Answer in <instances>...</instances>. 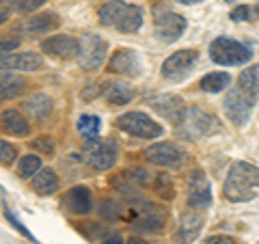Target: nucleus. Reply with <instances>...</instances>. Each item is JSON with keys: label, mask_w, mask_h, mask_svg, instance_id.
Here are the masks:
<instances>
[{"label": "nucleus", "mask_w": 259, "mask_h": 244, "mask_svg": "<svg viewBox=\"0 0 259 244\" xmlns=\"http://www.w3.org/2000/svg\"><path fill=\"white\" fill-rule=\"evenodd\" d=\"M257 188H259V169L255 165H248V162H233L223 186L225 197L233 203L250 201L257 197Z\"/></svg>", "instance_id": "1"}, {"label": "nucleus", "mask_w": 259, "mask_h": 244, "mask_svg": "<svg viewBox=\"0 0 259 244\" xmlns=\"http://www.w3.org/2000/svg\"><path fill=\"white\" fill-rule=\"evenodd\" d=\"M97 18L104 26L117 28L121 32H136L143 26V11L136 5H127L123 0H108L97 9Z\"/></svg>", "instance_id": "2"}, {"label": "nucleus", "mask_w": 259, "mask_h": 244, "mask_svg": "<svg viewBox=\"0 0 259 244\" xmlns=\"http://www.w3.org/2000/svg\"><path fill=\"white\" fill-rule=\"evenodd\" d=\"M82 158L89 167L97 171H108L117 165L119 147L110 138H89V143L82 149Z\"/></svg>", "instance_id": "3"}, {"label": "nucleus", "mask_w": 259, "mask_h": 244, "mask_svg": "<svg viewBox=\"0 0 259 244\" xmlns=\"http://www.w3.org/2000/svg\"><path fill=\"white\" fill-rule=\"evenodd\" d=\"M250 52L244 44L236 42V39L229 37H216L212 44H209V59L218 65H242L250 61Z\"/></svg>", "instance_id": "4"}, {"label": "nucleus", "mask_w": 259, "mask_h": 244, "mask_svg": "<svg viewBox=\"0 0 259 244\" xmlns=\"http://www.w3.org/2000/svg\"><path fill=\"white\" fill-rule=\"evenodd\" d=\"M108 52V44L104 42L100 35H93V32H87L78 39V65L87 71L97 69L106 59Z\"/></svg>", "instance_id": "5"}, {"label": "nucleus", "mask_w": 259, "mask_h": 244, "mask_svg": "<svg viewBox=\"0 0 259 244\" xmlns=\"http://www.w3.org/2000/svg\"><path fill=\"white\" fill-rule=\"evenodd\" d=\"M117 126L119 130H123V132L132 134L136 138H158L164 132V128L158 121H153L149 115H145L141 110H132V112L121 115L117 119Z\"/></svg>", "instance_id": "6"}, {"label": "nucleus", "mask_w": 259, "mask_h": 244, "mask_svg": "<svg viewBox=\"0 0 259 244\" xmlns=\"http://www.w3.org/2000/svg\"><path fill=\"white\" fill-rule=\"evenodd\" d=\"M225 115L231 124H236L238 128L246 126V121L250 117V110L255 106V95H250L246 91H242L240 87L231 89L225 97Z\"/></svg>", "instance_id": "7"}, {"label": "nucleus", "mask_w": 259, "mask_h": 244, "mask_svg": "<svg viewBox=\"0 0 259 244\" xmlns=\"http://www.w3.org/2000/svg\"><path fill=\"white\" fill-rule=\"evenodd\" d=\"M153 28H156V37L160 42L175 44L186 30V18L168 9L156 11V15H153Z\"/></svg>", "instance_id": "8"}, {"label": "nucleus", "mask_w": 259, "mask_h": 244, "mask_svg": "<svg viewBox=\"0 0 259 244\" xmlns=\"http://www.w3.org/2000/svg\"><path fill=\"white\" fill-rule=\"evenodd\" d=\"M197 61H199V52L192 50V48L173 52L164 63H162V76L166 80H182L192 71Z\"/></svg>", "instance_id": "9"}, {"label": "nucleus", "mask_w": 259, "mask_h": 244, "mask_svg": "<svg viewBox=\"0 0 259 244\" xmlns=\"http://www.w3.org/2000/svg\"><path fill=\"white\" fill-rule=\"evenodd\" d=\"M149 106L156 110L162 119H166L168 124H173V126H182L184 119H186V112H188L186 102L182 100V97L180 95H171V93L151 97Z\"/></svg>", "instance_id": "10"}, {"label": "nucleus", "mask_w": 259, "mask_h": 244, "mask_svg": "<svg viewBox=\"0 0 259 244\" xmlns=\"http://www.w3.org/2000/svg\"><path fill=\"white\" fill-rule=\"evenodd\" d=\"M145 156L149 162L164 169H180L186 160V153L173 143H156L145 149Z\"/></svg>", "instance_id": "11"}, {"label": "nucleus", "mask_w": 259, "mask_h": 244, "mask_svg": "<svg viewBox=\"0 0 259 244\" xmlns=\"http://www.w3.org/2000/svg\"><path fill=\"white\" fill-rule=\"evenodd\" d=\"M188 206L192 210H205L212 206V186L203 171H192L188 180Z\"/></svg>", "instance_id": "12"}, {"label": "nucleus", "mask_w": 259, "mask_h": 244, "mask_svg": "<svg viewBox=\"0 0 259 244\" xmlns=\"http://www.w3.org/2000/svg\"><path fill=\"white\" fill-rule=\"evenodd\" d=\"M182 126L190 138H203L216 130V119L209 115V112H205L203 108L192 106V108H188V112H186V119H184Z\"/></svg>", "instance_id": "13"}, {"label": "nucleus", "mask_w": 259, "mask_h": 244, "mask_svg": "<svg viewBox=\"0 0 259 244\" xmlns=\"http://www.w3.org/2000/svg\"><path fill=\"white\" fill-rule=\"evenodd\" d=\"M166 221V212L160 206H153V203H143L139 216L134 218V231L139 233H158Z\"/></svg>", "instance_id": "14"}, {"label": "nucleus", "mask_w": 259, "mask_h": 244, "mask_svg": "<svg viewBox=\"0 0 259 244\" xmlns=\"http://www.w3.org/2000/svg\"><path fill=\"white\" fill-rule=\"evenodd\" d=\"M44 65V56L37 52H11L0 59L3 71H37Z\"/></svg>", "instance_id": "15"}, {"label": "nucleus", "mask_w": 259, "mask_h": 244, "mask_svg": "<svg viewBox=\"0 0 259 244\" xmlns=\"http://www.w3.org/2000/svg\"><path fill=\"white\" fill-rule=\"evenodd\" d=\"M61 24V18L56 13H37L32 18H26L22 24H20V30H24L28 37H39V35H48L59 28Z\"/></svg>", "instance_id": "16"}, {"label": "nucleus", "mask_w": 259, "mask_h": 244, "mask_svg": "<svg viewBox=\"0 0 259 244\" xmlns=\"http://www.w3.org/2000/svg\"><path fill=\"white\" fill-rule=\"evenodd\" d=\"M41 52L50 56H61V59H69V56L78 54V39L69 35H52L41 42Z\"/></svg>", "instance_id": "17"}, {"label": "nucleus", "mask_w": 259, "mask_h": 244, "mask_svg": "<svg viewBox=\"0 0 259 244\" xmlns=\"http://www.w3.org/2000/svg\"><path fill=\"white\" fill-rule=\"evenodd\" d=\"M52 108H54V102H52V97L46 93L28 95L26 100L22 102V110L26 112V117L32 121H46L52 115Z\"/></svg>", "instance_id": "18"}, {"label": "nucleus", "mask_w": 259, "mask_h": 244, "mask_svg": "<svg viewBox=\"0 0 259 244\" xmlns=\"http://www.w3.org/2000/svg\"><path fill=\"white\" fill-rule=\"evenodd\" d=\"M110 71H115V74H123V76H139L141 74V61L139 56H136L134 50H117L112 54V59L108 63Z\"/></svg>", "instance_id": "19"}, {"label": "nucleus", "mask_w": 259, "mask_h": 244, "mask_svg": "<svg viewBox=\"0 0 259 244\" xmlns=\"http://www.w3.org/2000/svg\"><path fill=\"white\" fill-rule=\"evenodd\" d=\"M0 128L11 136H28V132H30L26 117L18 110H11V108L0 112Z\"/></svg>", "instance_id": "20"}, {"label": "nucleus", "mask_w": 259, "mask_h": 244, "mask_svg": "<svg viewBox=\"0 0 259 244\" xmlns=\"http://www.w3.org/2000/svg\"><path fill=\"white\" fill-rule=\"evenodd\" d=\"M65 203H67V208L74 214H89L93 208L91 190H89L87 186H74V188L67 192V197H65Z\"/></svg>", "instance_id": "21"}, {"label": "nucleus", "mask_w": 259, "mask_h": 244, "mask_svg": "<svg viewBox=\"0 0 259 244\" xmlns=\"http://www.w3.org/2000/svg\"><path fill=\"white\" fill-rule=\"evenodd\" d=\"M26 91V80L15 71H0V102L13 100Z\"/></svg>", "instance_id": "22"}, {"label": "nucleus", "mask_w": 259, "mask_h": 244, "mask_svg": "<svg viewBox=\"0 0 259 244\" xmlns=\"http://www.w3.org/2000/svg\"><path fill=\"white\" fill-rule=\"evenodd\" d=\"M104 97H106L110 104H115V106H125V104H130L134 100V89L127 83L112 80V83H108L104 87Z\"/></svg>", "instance_id": "23"}, {"label": "nucleus", "mask_w": 259, "mask_h": 244, "mask_svg": "<svg viewBox=\"0 0 259 244\" xmlns=\"http://www.w3.org/2000/svg\"><path fill=\"white\" fill-rule=\"evenodd\" d=\"M203 229V218L194 212H186L180 221V231H182V240L184 244H192L197 240V235Z\"/></svg>", "instance_id": "24"}, {"label": "nucleus", "mask_w": 259, "mask_h": 244, "mask_svg": "<svg viewBox=\"0 0 259 244\" xmlns=\"http://www.w3.org/2000/svg\"><path fill=\"white\" fill-rule=\"evenodd\" d=\"M56 188H59V177L52 169H41L32 177V190L37 194H52Z\"/></svg>", "instance_id": "25"}, {"label": "nucleus", "mask_w": 259, "mask_h": 244, "mask_svg": "<svg viewBox=\"0 0 259 244\" xmlns=\"http://www.w3.org/2000/svg\"><path fill=\"white\" fill-rule=\"evenodd\" d=\"M229 85H231V76L225 74V71H214V74L201 78V91L205 93H221Z\"/></svg>", "instance_id": "26"}, {"label": "nucleus", "mask_w": 259, "mask_h": 244, "mask_svg": "<svg viewBox=\"0 0 259 244\" xmlns=\"http://www.w3.org/2000/svg\"><path fill=\"white\" fill-rule=\"evenodd\" d=\"M238 87L242 91H246L250 95H255L259 91V65H250L248 69H244L240 74V80H238Z\"/></svg>", "instance_id": "27"}, {"label": "nucleus", "mask_w": 259, "mask_h": 244, "mask_svg": "<svg viewBox=\"0 0 259 244\" xmlns=\"http://www.w3.org/2000/svg\"><path fill=\"white\" fill-rule=\"evenodd\" d=\"M39 171H41V158L39 156H32V153H28V156H22L20 158V165H18V173L20 177H35Z\"/></svg>", "instance_id": "28"}, {"label": "nucleus", "mask_w": 259, "mask_h": 244, "mask_svg": "<svg viewBox=\"0 0 259 244\" xmlns=\"http://www.w3.org/2000/svg\"><path fill=\"white\" fill-rule=\"evenodd\" d=\"M100 117H95V115H82L78 119V132L87 136V138H95L97 132H100Z\"/></svg>", "instance_id": "29"}, {"label": "nucleus", "mask_w": 259, "mask_h": 244, "mask_svg": "<svg viewBox=\"0 0 259 244\" xmlns=\"http://www.w3.org/2000/svg\"><path fill=\"white\" fill-rule=\"evenodd\" d=\"M153 188H156L158 197L166 199V201L175 197V190H173V182H171V177L164 175V173H160V175L156 177V182H153Z\"/></svg>", "instance_id": "30"}, {"label": "nucleus", "mask_w": 259, "mask_h": 244, "mask_svg": "<svg viewBox=\"0 0 259 244\" xmlns=\"http://www.w3.org/2000/svg\"><path fill=\"white\" fill-rule=\"evenodd\" d=\"M97 212H100L106 221H112V218H119L121 214V208H119V203L117 201H112V199H104L100 203V208H97Z\"/></svg>", "instance_id": "31"}, {"label": "nucleus", "mask_w": 259, "mask_h": 244, "mask_svg": "<svg viewBox=\"0 0 259 244\" xmlns=\"http://www.w3.org/2000/svg\"><path fill=\"white\" fill-rule=\"evenodd\" d=\"M125 180L127 182H134L136 186H147L149 184V173L145 169H141V167H134V169H127L125 171Z\"/></svg>", "instance_id": "32"}, {"label": "nucleus", "mask_w": 259, "mask_h": 244, "mask_svg": "<svg viewBox=\"0 0 259 244\" xmlns=\"http://www.w3.org/2000/svg\"><path fill=\"white\" fill-rule=\"evenodd\" d=\"M44 3L46 0H9V5L20 13L35 11V9H39V7H44Z\"/></svg>", "instance_id": "33"}, {"label": "nucleus", "mask_w": 259, "mask_h": 244, "mask_svg": "<svg viewBox=\"0 0 259 244\" xmlns=\"http://www.w3.org/2000/svg\"><path fill=\"white\" fill-rule=\"evenodd\" d=\"M15 156H18V149H15L11 143L0 141V165H3V167H9L11 162L15 160Z\"/></svg>", "instance_id": "34"}, {"label": "nucleus", "mask_w": 259, "mask_h": 244, "mask_svg": "<svg viewBox=\"0 0 259 244\" xmlns=\"http://www.w3.org/2000/svg\"><path fill=\"white\" fill-rule=\"evenodd\" d=\"M32 147L39 149V151H44L46 156H52V153H54V141L50 136H39V138L32 141Z\"/></svg>", "instance_id": "35"}, {"label": "nucleus", "mask_w": 259, "mask_h": 244, "mask_svg": "<svg viewBox=\"0 0 259 244\" xmlns=\"http://www.w3.org/2000/svg\"><path fill=\"white\" fill-rule=\"evenodd\" d=\"M253 15H255V9L242 5V7H236V9L231 11V20L233 22H248V20H253Z\"/></svg>", "instance_id": "36"}, {"label": "nucleus", "mask_w": 259, "mask_h": 244, "mask_svg": "<svg viewBox=\"0 0 259 244\" xmlns=\"http://www.w3.org/2000/svg\"><path fill=\"white\" fill-rule=\"evenodd\" d=\"M18 46H20V39H0V59L11 54Z\"/></svg>", "instance_id": "37"}, {"label": "nucleus", "mask_w": 259, "mask_h": 244, "mask_svg": "<svg viewBox=\"0 0 259 244\" xmlns=\"http://www.w3.org/2000/svg\"><path fill=\"white\" fill-rule=\"evenodd\" d=\"M5 216L9 218V223H13V225H15V229H20V231H22L24 235H26V238H30V242H37V240H35V238H32V235L28 233V229H24V227H22V223H20L18 218H15V216H13L11 212H9V210H7V212H5Z\"/></svg>", "instance_id": "38"}, {"label": "nucleus", "mask_w": 259, "mask_h": 244, "mask_svg": "<svg viewBox=\"0 0 259 244\" xmlns=\"http://www.w3.org/2000/svg\"><path fill=\"white\" fill-rule=\"evenodd\" d=\"M9 15H11V5H9V0H3L0 3V24H5L9 20Z\"/></svg>", "instance_id": "39"}, {"label": "nucleus", "mask_w": 259, "mask_h": 244, "mask_svg": "<svg viewBox=\"0 0 259 244\" xmlns=\"http://www.w3.org/2000/svg\"><path fill=\"white\" fill-rule=\"evenodd\" d=\"M203 244H236L231 238H227V235H212V238H207Z\"/></svg>", "instance_id": "40"}, {"label": "nucleus", "mask_w": 259, "mask_h": 244, "mask_svg": "<svg viewBox=\"0 0 259 244\" xmlns=\"http://www.w3.org/2000/svg\"><path fill=\"white\" fill-rule=\"evenodd\" d=\"M104 244H125V242H123V238H121L119 233H112V235H108V238L104 240Z\"/></svg>", "instance_id": "41"}, {"label": "nucleus", "mask_w": 259, "mask_h": 244, "mask_svg": "<svg viewBox=\"0 0 259 244\" xmlns=\"http://www.w3.org/2000/svg\"><path fill=\"white\" fill-rule=\"evenodd\" d=\"M127 244H147V242H145L143 238H130Z\"/></svg>", "instance_id": "42"}, {"label": "nucleus", "mask_w": 259, "mask_h": 244, "mask_svg": "<svg viewBox=\"0 0 259 244\" xmlns=\"http://www.w3.org/2000/svg\"><path fill=\"white\" fill-rule=\"evenodd\" d=\"M182 5H197V3H201V0H180Z\"/></svg>", "instance_id": "43"}, {"label": "nucleus", "mask_w": 259, "mask_h": 244, "mask_svg": "<svg viewBox=\"0 0 259 244\" xmlns=\"http://www.w3.org/2000/svg\"><path fill=\"white\" fill-rule=\"evenodd\" d=\"M255 13H257V15H259V7H255Z\"/></svg>", "instance_id": "44"}, {"label": "nucleus", "mask_w": 259, "mask_h": 244, "mask_svg": "<svg viewBox=\"0 0 259 244\" xmlns=\"http://www.w3.org/2000/svg\"><path fill=\"white\" fill-rule=\"evenodd\" d=\"M0 3H3V0H0Z\"/></svg>", "instance_id": "45"}]
</instances>
